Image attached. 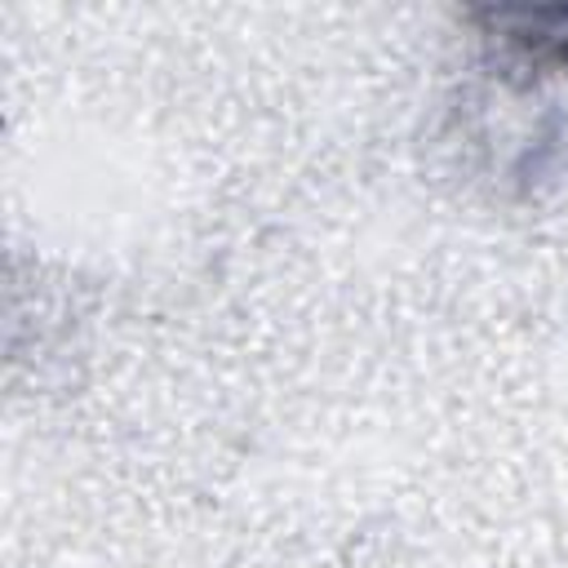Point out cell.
Instances as JSON below:
<instances>
[{"instance_id": "1", "label": "cell", "mask_w": 568, "mask_h": 568, "mask_svg": "<svg viewBox=\"0 0 568 568\" xmlns=\"http://www.w3.org/2000/svg\"><path fill=\"white\" fill-rule=\"evenodd\" d=\"M506 67L568 71V4H488L466 13Z\"/></svg>"}]
</instances>
